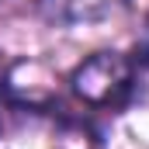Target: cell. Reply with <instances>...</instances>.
<instances>
[{"label": "cell", "mask_w": 149, "mask_h": 149, "mask_svg": "<svg viewBox=\"0 0 149 149\" xmlns=\"http://www.w3.org/2000/svg\"><path fill=\"white\" fill-rule=\"evenodd\" d=\"M0 125H3V121H0Z\"/></svg>", "instance_id": "4"}, {"label": "cell", "mask_w": 149, "mask_h": 149, "mask_svg": "<svg viewBox=\"0 0 149 149\" xmlns=\"http://www.w3.org/2000/svg\"><path fill=\"white\" fill-rule=\"evenodd\" d=\"M73 94L97 108H118L128 101L135 87V63L121 52H97L87 63H80L70 76Z\"/></svg>", "instance_id": "1"}, {"label": "cell", "mask_w": 149, "mask_h": 149, "mask_svg": "<svg viewBox=\"0 0 149 149\" xmlns=\"http://www.w3.org/2000/svg\"><path fill=\"white\" fill-rule=\"evenodd\" d=\"M125 7V0H38V10L45 21L63 24V28H80V24H101L111 14Z\"/></svg>", "instance_id": "2"}, {"label": "cell", "mask_w": 149, "mask_h": 149, "mask_svg": "<svg viewBox=\"0 0 149 149\" xmlns=\"http://www.w3.org/2000/svg\"><path fill=\"white\" fill-rule=\"evenodd\" d=\"M139 63L149 66V17H146V31H142V42H139Z\"/></svg>", "instance_id": "3"}]
</instances>
